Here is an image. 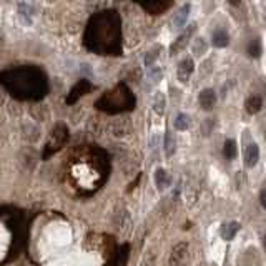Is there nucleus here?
<instances>
[{"instance_id": "19", "label": "nucleus", "mask_w": 266, "mask_h": 266, "mask_svg": "<svg viewBox=\"0 0 266 266\" xmlns=\"http://www.w3.org/2000/svg\"><path fill=\"white\" fill-rule=\"evenodd\" d=\"M175 128L178 130V132H185V130L190 128V117L187 115V113H180V115H176Z\"/></svg>"}, {"instance_id": "4", "label": "nucleus", "mask_w": 266, "mask_h": 266, "mask_svg": "<svg viewBox=\"0 0 266 266\" xmlns=\"http://www.w3.org/2000/svg\"><path fill=\"white\" fill-rule=\"evenodd\" d=\"M195 30H196V24L188 25V27L185 28L183 32H181V35L178 37V39L173 42V45L170 47V53L171 55H178L181 50H183L188 45V42H190V39H192L193 33H195Z\"/></svg>"}, {"instance_id": "17", "label": "nucleus", "mask_w": 266, "mask_h": 266, "mask_svg": "<svg viewBox=\"0 0 266 266\" xmlns=\"http://www.w3.org/2000/svg\"><path fill=\"white\" fill-rule=\"evenodd\" d=\"M175 151H176V140L171 132H167V135H165V153H167V157H171Z\"/></svg>"}, {"instance_id": "23", "label": "nucleus", "mask_w": 266, "mask_h": 266, "mask_svg": "<svg viewBox=\"0 0 266 266\" xmlns=\"http://www.w3.org/2000/svg\"><path fill=\"white\" fill-rule=\"evenodd\" d=\"M193 52L195 55H203L206 52V42L203 39H196L193 44Z\"/></svg>"}, {"instance_id": "12", "label": "nucleus", "mask_w": 266, "mask_h": 266, "mask_svg": "<svg viewBox=\"0 0 266 266\" xmlns=\"http://www.w3.org/2000/svg\"><path fill=\"white\" fill-rule=\"evenodd\" d=\"M244 108L250 115H256L261 108H263V98L260 95H250L244 102Z\"/></svg>"}, {"instance_id": "5", "label": "nucleus", "mask_w": 266, "mask_h": 266, "mask_svg": "<svg viewBox=\"0 0 266 266\" xmlns=\"http://www.w3.org/2000/svg\"><path fill=\"white\" fill-rule=\"evenodd\" d=\"M90 90H92V83L88 82V80L82 78V80H80V82L77 83V85H75V87L70 90L69 98H67V103H69V105H73L78 98H82V97L85 95V94H88Z\"/></svg>"}, {"instance_id": "25", "label": "nucleus", "mask_w": 266, "mask_h": 266, "mask_svg": "<svg viewBox=\"0 0 266 266\" xmlns=\"http://www.w3.org/2000/svg\"><path fill=\"white\" fill-rule=\"evenodd\" d=\"M260 203L266 210V185H265L263 188H261V192H260Z\"/></svg>"}, {"instance_id": "16", "label": "nucleus", "mask_w": 266, "mask_h": 266, "mask_svg": "<svg viewBox=\"0 0 266 266\" xmlns=\"http://www.w3.org/2000/svg\"><path fill=\"white\" fill-rule=\"evenodd\" d=\"M223 155H225L226 160H233L236 158V155H238V146H236V142L235 140H226L225 145H223Z\"/></svg>"}, {"instance_id": "26", "label": "nucleus", "mask_w": 266, "mask_h": 266, "mask_svg": "<svg viewBox=\"0 0 266 266\" xmlns=\"http://www.w3.org/2000/svg\"><path fill=\"white\" fill-rule=\"evenodd\" d=\"M263 248H265V251H266V235L263 236Z\"/></svg>"}, {"instance_id": "10", "label": "nucleus", "mask_w": 266, "mask_h": 266, "mask_svg": "<svg viewBox=\"0 0 266 266\" xmlns=\"http://www.w3.org/2000/svg\"><path fill=\"white\" fill-rule=\"evenodd\" d=\"M140 5H142V8H145L148 14L160 15V14H163L165 10H168V8L173 5V2H142Z\"/></svg>"}, {"instance_id": "14", "label": "nucleus", "mask_w": 266, "mask_h": 266, "mask_svg": "<svg viewBox=\"0 0 266 266\" xmlns=\"http://www.w3.org/2000/svg\"><path fill=\"white\" fill-rule=\"evenodd\" d=\"M212 42H213V47L223 48V47H226V45L230 44V37H228V33L225 30H217L213 33Z\"/></svg>"}, {"instance_id": "6", "label": "nucleus", "mask_w": 266, "mask_h": 266, "mask_svg": "<svg viewBox=\"0 0 266 266\" xmlns=\"http://www.w3.org/2000/svg\"><path fill=\"white\" fill-rule=\"evenodd\" d=\"M198 103H200V107L203 110H212L215 105H217V92L213 90V88H205V90L200 92V95H198Z\"/></svg>"}, {"instance_id": "8", "label": "nucleus", "mask_w": 266, "mask_h": 266, "mask_svg": "<svg viewBox=\"0 0 266 266\" xmlns=\"http://www.w3.org/2000/svg\"><path fill=\"white\" fill-rule=\"evenodd\" d=\"M242 230V225L238 221H228V223H223L221 228H219V236H221L225 242H231L235 238L236 233Z\"/></svg>"}, {"instance_id": "3", "label": "nucleus", "mask_w": 266, "mask_h": 266, "mask_svg": "<svg viewBox=\"0 0 266 266\" xmlns=\"http://www.w3.org/2000/svg\"><path fill=\"white\" fill-rule=\"evenodd\" d=\"M188 250L190 246L187 242L176 243L170 253V266H185L188 261Z\"/></svg>"}, {"instance_id": "2", "label": "nucleus", "mask_w": 266, "mask_h": 266, "mask_svg": "<svg viewBox=\"0 0 266 266\" xmlns=\"http://www.w3.org/2000/svg\"><path fill=\"white\" fill-rule=\"evenodd\" d=\"M67 142H69V130H67V126L63 123L57 125L53 128L52 135H50L47 146H45L44 158H48V157H52L53 153H57V151L60 150Z\"/></svg>"}, {"instance_id": "13", "label": "nucleus", "mask_w": 266, "mask_h": 266, "mask_svg": "<svg viewBox=\"0 0 266 266\" xmlns=\"http://www.w3.org/2000/svg\"><path fill=\"white\" fill-rule=\"evenodd\" d=\"M190 3H187V5H183L180 8L178 12L175 14V17H173V28H181V27H185V24H187V19H188V15H190Z\"/></svg>"}, {"instance_id": "1", "label": "nucleus", "mask_w": 266, "mask_h": 266, "mask_svg": "<svg viewBox=\"0 0 266 266\" xmlns=\"http://www.w3.org/2000/svg\"><path fill=\"white\" fill-rule=\"evenodd\" d=\"M135 98L132 92L125 85H118L115 90L107 92L103 98L97 102V108H102L105 112H121V110L133 108Z\"/></svg>"}, {"instance_id": "20", "label": "nucleus", "mask_w": 266, "mask_h": 266, "mask_svg": "<svg viewBox=\"0 0 266 266\" xmlns=\"http://www.w3.org/2000/svg\"><path fill=\"white\" fill-rule=\"evenodd\" d=\"M165 105H167V100H165V95L162 92H157L153 98V110L158 113V115H163L165 112Z\"/></svg>"}, {"instance_id": "22", "label": "nucleus", "mask_w": 266, "mask_h": 266, "mask_svg": "<svg viewBox=\"0 0 266 266\" xmlns=\"http://www.w3.org/2000/svg\"><path fill=\"white\" fill-rule=\"evenodd\" d=\"M160 50H162V48L157 47L155 50H150V52L146 53V57H145V65L148 67V69H150L151 65H153L155 60H157V58H158V52H160Z\"/></svg>"}, {"instance_id": "24", "label": "nucleus", "mask_w": 266, "mask_h": 266, "mask_svg": "<svg viewBox=\"0 0 266 266\" xmlns=\"http://www.w3.org/2000/svg\"><path fill=\"white\" fill-rule=\"evenodd\" d=\"M160 78H162V70L158 69V67H150V80L153 83H157V82H160Z\"/></svg>"}, {"instance_id": "21", "label": "nucleus", "mask_w": 266, "mask_h": 266, "mask_svg": "<svg viewBox=\"0 0 266 266\" xmlns=\"http://www.w3.org/2000/svg\"><path fill=\"white\" fill-rule=\"evenodd\" d=\"M128 251H130V246H128V244L121 246L120 255L117 256V261H113V265H112V266H125V261H126V256H128Z\"/></svg>"}, {"instance_id": "27", "label": "nucleus", "mask_w": 266, "mask_h": 266, "mask_svg": "<svg viewBox=\"0 0 266 266\" xmlns=\"http://www.w3.org/2000/svg\"><path fill=\"white\" fill-rule=\"evenodd\" d=\"M265 140H266V130H265Z\"/></svg>"}, {"instance_id": "11", "label": "nucleus", "mask_w": 266, "mask_h": 266, "mask_svg": "<svg viewBox=\"0 0 266 266\" xmlns=\"http://www.w3.org/2000/svg\"><path fill=\"white\" fill-rule=\"evenodd\" d=\"M155 183H157V188L160 192H165L171 185V175L167 170H163V168H158L155 171Z\"/></svg>"}, {"instance_id": "15", "label": "nucleus", "mask_w": 266, "mask_h": 266, "mask_svg": "<svg viewBox=\"0 0 266 266\" xmlns=\"http://www.w3.org/2000/svg\"><path fill=\"white\" fill-rule=\"evenodd\" d=\"M33 12H35V10H33V7L28 5V3H19V15H20V19H22L27 25L32 24Z\"/></svg>"}, {"instance_id": "7", "label": "nucleus", "mask_w": 266, "mask_h": 266, "mask_svg": "<svg viewBox=\"0 0 266 266\" xmlns=\"http://www.w3.org/2000/svg\"><path fill=\"white\" fill-rule=\"evenodd\" d=\"M193 72H195V63H193L192 58H185L183 62H180L178 70H176V77H178L181 83H187L190 77L193 75Z\"/></svg>"}, {"instance_id": "18", "label": "nucleus", "mask_w": 266, "mask_h": 266, "mask_svg": "<svg viewBox=\"0 0 266 266\" xmlns=\"http://www.w3.org/2000/svg\"><path fill=\"white\" fill-rule=\"evenodd\" d=\"M261 52H263V48H261V42L260 39H253L250 44H248L246 47V53L250 55L251 58H258Z\"/></svg>"}, {"instance_id": "9", "label": "nucleus", "mask_w": 266, "mask_h": 266, "mask_svg": "<svg viewBox=\"0 0 266 266\" xmlns=\"http://www.w3.org/2000/svg\"><path fill=\"white\" fill-rule=\"evenodd\" d=\"M258 160H260L258 145H256V143H250V145L246 146V150H244V165H246L248 168H253L256 167Z\"/></svg>"}]
</instances>
